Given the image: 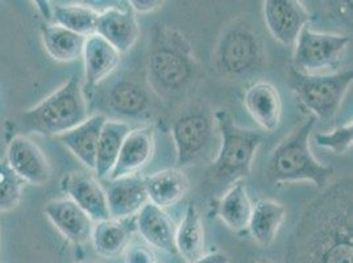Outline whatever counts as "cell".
Returning a JSON list of instances; mask_svg holds the SVG:
<instances>
[{"mask_svg":"<svg viewBox=\"0 0 353 263\" xmlns=\"http://www.w3.org/2000/svg\"><path fill=\"white\" fill-rule=\"evenodd\" d=\"M283 263H353L352 179L327 186L302 209Z\"/></svg>","mask_w":353,"mask_h":263,"instance_id":"6da1fadb","label":"cell"},{"mask_svg":"<svg viewBox=\"0 0 353 263\" xmlns=\"http://www.w3.org/2000/svg\"><path fill=\"white\" fill-rule=\"evenodd\" d=\"M315 124L316 118L310 116L274 147L265 169V178L269 182L276 185L310 182L322 190L328 186L335 169L321 163L311 151L310 137Z\"/></svg>","mask_w":353,"mask_h":263,"instance_id":"7a4b0ae2","label":"cell"},{"mask_svg":"<svg viewBox=\"0 0 353 263\" xmlns=\"http://www.w3.org/2000/svg\"><path fill=\"white\" fill-rule=\"evenodd\" d=\"M195 74L192 44L176 30L160 25L154 30L148 57V78L161 96H172L188 87Z\"/></svg>","mask_w":353,"mask_h":263,"instance_id":"3957f363","label":"cell"},{"mask_svg":"<svg viewBox=\"0 0 353 263\" xmlns=\"http://www.w3.org/2000/svg\"><path fill=\"white\" fill-rule=\"evenodd\" d=\"M214 118L221 133V149L207 170V176L215 183L228 185L248 178L259 147L264 141L260 132L237 125L227 109L215 112Z\"/></svg>","mask_w":353,"mask_h":263,"instance_id":"277c9868","label":"cell"},{"mask_svg":"<svg viewBox=\"0 0 353 263\" xmlns=\"http://www.w3.org/2000/svg\"><path fill=\"white\" fill-rule=\"evenodd\" d=\"M88 116V98L79 78L73 75L39 104L24 111L21 121L27 131L57 137L73 129Z\"/></svg>","mask_w":353,"mask_h":263,"instance_id":"5b68a950","label":"cell"},{"mask_svg":"<svg viewBox=\"0 0 353 263\" xmlns=\"http://www.w3.org/2000/svg\"><path fill=\"white\" fill-rule=\"evenodd\" d=\"M352 82V70L302 74L292 67L288 73V85L294 92L296 101L316 120L335 117Z\"/></svg>","mask_w":353,"mask_h":263,"instance_id":"8992f818","label":"cell"},{"mask_svg":"<svg viewBox=\"0 0 353 263\" xmlns=\"http://www.w3.org/2000/svg\"><path fill=\"white\" fill-rule=\"evenodd\" d=\"M264 45L250 27L235 24L221 33L214 49V63L227 76L253 73L264 62Z\"/></svg>","mask_w":353,"mask_h":263,"instance_id":"52a82bcc","label":"cell"},{"mask_svg":"<svg viewBox=\"0 0 353 263\" xmlns=\"http://www.w3.org/2000/svg\"><path fill=\"white\" fill-rule=\"evenodd\" d=\"M350 43V36L315 32L306 25L295 41L293 69L302 74L334 73Z\"/></svg>","mask_w":353,"mask_h":263,"instance_id":"ba28073f","label":"cell"},{"mask_svg":"<svg viewBox=\"0 0 353 263\" xmlns=\"http://www.w3.org/2000/svg\"><path fill=\"white\" fill-rule=\"evenodd\" d=\"M212 129V120L203 112H189L176 118L172 128V137L178 167L192 165L202 157L210 144Z\"/></svg>","mask_w":353,"mask_h":263,"instance_id":"9c48e42d","label":"cell"},{"mask_svg":"<svg viewBox=\"0 0 353 263\" xmlns=\"http://www.w3.org/2000/svg\"><path fill=\"white\" fill-rule=\"evenodd\" d=\"M6 161L24 183L44 186L50 180L52 169L44 151L24 134H17L10 141Z\"/></svg>","mask_w":353,"mask_h":263,"instance_id":"30bf717a","label":"cell"},{"mask_svg":"<svg viewBox=\"0 0 353 263\" xmlns=\"http://www.w3.org/2000/svg\"><path fill=\"white\" fill-rule=\"evenodd\" d=\"M263 12L266 30L282 45L295 44L310 20L309 11L298 0H265Z\"/></svg>","mask_w":353,"mask_h":263,"instance_id":"8fae6325","label":"cell"},{"mask_svg":"<svg viewBox=\"0 0 353 263\" xmlns=\"http://www.w3.org/2000/svg\"><path fill=\"white\" fill-rule=\"evenodd\" d=\"M59 186L68 199L83 209L94 222L110 219L105 191L97 176L86 171H72L62 176Z\"/></svg>","mask_w":353,"mask_h":263,"instance_id":"7c38bea8","label":"cell"},{"mask_svg":"<svg viewBox=\"0 0 353 263\" xmlns=\"http://www.w3.org/2000/svg\"><path fill=\"white\" fill-rule=\"evenodd\" d=\"M97 34L112 45L120 54L133 48L140 37V25L130 3L112 6L99 12Z\"/></svg>","mask_w":353,"mask_h":263,"instance_id":"4fadbf2b","label":"cell"},{"mask_svg":"<svg viewBox=\"0 0 353 263\" xmlns=\"http://www.w3.org/2000/svg\"><path fill=\"white\" fill-rule=\"evenodd\" d=\"M154 154V128L147 125L131 129L125 137L118 161L105 180H115L124 176H137Z\"/></svg>","mask_w":353,"mask_h":263,"instance_id":"5bb4252c","label":"cell"},{"mask_svg":"<svg viewBox=\"0 0 353 263\" xmlns=\"http://www.w3.org/2000/svg\"><path fill=\"white\" fill-rule=\"evenodd\" d=\"M45 216L68 241L82 245L91 240L94 221L68 198L56 199L45 205Z\"/></svg>","mask_w":353,"mask_h":263,"instance_id":"9a60e30c","label":"cell"},{"mask_svg":"<svg viewBox=\"0 0 353 263\" xmlns=\"http://www.w3.org/2000/svg\"><path fill=\"white\" fill-rule=\"evenodd\" d=\"M104 191L111 219H127L136 216L140 209L149 203L144 178L139 176L107 180Z\"/></svg>","mask_w":353,"mask_h":263,"instance_id":"2e32d148","label":"cell"},{"mask_svg":"<svg viewBox=\"0 0 353 263\" xmlns=\"http://www.w3.org/2000/svg\"><path fill=\"white\" fill-rule=\"evenodd\" d=\"M244 107L264 131H276L280 127L282 99L280 91L272 83L261 81L247 88L244 94Z\"/></svg>","mask_w":353,"mask_h":263,"instance_id":"e0dca14e","label":"cell"},{"mask_svg":"<svg viewBox=\"0 0 353 263\" xmlns=\"http://www.w3.org/2000/svg\"><path fill=\"white\" fill-rule=\"evenodd\" d=\"M105 121L107 117L97 114L88 116L73 129L57 136L59 143L90 170L95 169L98 143Z\"/></svg>","mask_w":353,"mask_h":263,"instance_id":"ac0fdd59","label":"cell"},{"mask_svg":"<svg viewBox=\"0 0 353 263\" xmlns=\"http://www.w3.org/2000/svg\"><path fill=\"white\" fill-rule=\"evenodd\" d=\"M137 232L136 216L127 219H107L94 222L91 242L97 254L115 258L125 251Z\"/></svg>","mask_w":353,"mask_h":263,"instance_id":"d6986e66","label":"cell"},{"mask_svg":"<svg viewBox=\"0 0 353 263\" xmlns=\"http://www.w3.org/2000/svg\"><path fill=\"white\" fill-rule=\"evenodd\" d=\"M136 224L137 232L150 248L176 254V227L163 209L147 203L136 215Z\"/></svg>","mask_w":353,"mask_h":263,"instance_id":"ffe728a7","label":"cell"},{"mask_svg":"<svg viewBox=\"0 0 353 263\" xmlns=\"http://www.w3.org/2000/svg\"><path fill=\"white\" fill-rule=\"evenodd\" d=\"M121 54L101 36L91 34L86 37L82 57L88 87L95 88L105 81L119 66Z\"/></svg>","mask_w":353,"mask_h":263,"instance_id":"44dd1931","label":"cell"},{"mask_svg":"<svg viewBox=\"0 0 353 263\" xmlns=\"http://www.w3.org/2000/svg\"><path fill=\"white\" fill-rule=\"evenodd\" d=\"M148 200L159 208L179 203L189 190V179L178 169H165L144 178Z\"/></svg>","mask_w":353,"mask_h":263,"instance_id":"7402d4cb","label":"cell"},{"mask_svg":"<svg viewBox=\"0 0 353 263\" xmlns=\"http://www.w3.org/2000/svg\"><path fill=\"white\" fill-rule=\"evenodd\" d=\"M285 218L286 208L283 205L272 199H260L252 208L248 231L260 246L269 248L280 232Z\"/></svg>","mask_w":353,"mask_h":263,"instance_id":"603a6c76","label":"cell"},{"mask_svg":"<svg viewBox=\"0 0 353 263\" xmlns=\"http://www.w3.org/2000/svg\"><path fill=\"white\" fill-rule=\"evenodd\" d=\"M253 204L243 182H236L223 195L216 207L221 222L235 233L248 231Z\"/></svg>","mask_w":353,"mask_h":263,"instance_id":"cb8c5ba5","label":"cell"},{"mask_svg":"<svg viewBox=\"0 0 353 263\" xmlns=\"http://www.w3.org/2000/svg\"><path fill=\"white\" fill-rule=\"evenodd\" d=\"M174 242L176 254L188 263L194 262L205 255V228L194 203L188 205L183 219L176 228Z\"/></svg>","mask_w":353,"mask_h":263,"instance_id":"d4e9b609","label":"cell"},{"mask_svg":"<svg viewBox=\"0 0 353 263\" xmlns=\"http://www.w3.org/2000/svg\"><path fill=\"white\" fill-rule=\"evenodd\" d=\"M131 129V125L124 121L107 120L104 123L98 143L97 161L94 169L98 180H105L112 171L118 161L121 145Z\"/></svg>","mask_w":353,"mask_h":263,"instance_id":"484cf974","label":"cell"},{"mask_svg":"<svg viewBox=\"0 0 353 263\" xmlns=\"http://www.w3.org/2000/svg\"><path fill=\"white\" fill-rule=\"evenodd\" d=\"M107 107L117 115L139 117L144 115L150 105L147 90L133 81H120L108 90Z\"/></svg>","mask_w":353,"mask_h":263,"instance_id":"4316f807","label":"cell"},{"mask_svg":"<svg viewBox=\"0 0 353 263\" xmlns=\"http://www.w3.org/2000/svg\"><path fill=\"white\" fill-rule=\"evenodd\" d=\"M40 33L45 50L50 59L62 63H69L82 57L86 37L57 24H44Z\"/></svg>","mask_w":353,"mask_h":263,"instance_id":"83f0119b","label":"cell"},{"mask_svg":"<svg viewBox=\"0 0 353 263\" xmlns=\"http://www.w3.org/2000/svg\"><path fill=\"white\" fill-rule=\"evenodd\" d=\"M50 15L53 24L72 30L74 33L88 37L97 33V24L99 11L91 6L72 3V4H56L50 7Z\"/></svg>","mask_w":353,"mask_h":263,"instance_id":"f1b7e54d","label":"cell"},{"mask_svg":"<svg viewBox=\"0 0 353 263\" xmlns=\"http://www.w3.org/2000/svg\"><path fill=\"white\" fill-rule=\"evenodd\" d=\"M24 182L16 176L6 160L0 161V212L15 209L23 196Z\"/></svg>","mask_w":353,"mask_h":263,"instance_id":"f546056e","label":"cell"},{"mask_svg":"<svg viewBox=\"0 0 353 263\" xmlns=\"http://www.w3.org/2000/svg\"><path fill=\"white\" fill-rule=\"evenodd\" d=\"M314 140L318 147L331 150L336 156H343L352 149L353 124L352 121L336 127L331 132L315 133Z\"/></svg>","mask_w":353,"mask_h":263,"instance_id":"4dcf8cb0","label":"cell"},{"mask_svg":"<svg viewBox=\"0 0 353 263\" xmlns=\"http://www.w3.org/2000/svg\"><path fill=\"white\" fill-rule=\"evenodd\" d=\"M124 253V263H157L156 254L149 245H128Z\"/></svg>","mask_w":353,"mask_h":263,"instance_id":"1f68e13d","label":"cell"},{"mask_svg":"<svg viewBox=\"0 0 353 263\" xmlns=\"http://www.w3.org/2000/svg\"><path fill=\"white\" fill-rule=\"evenodd\" d=\"M134 14H150L162 7V1L159 0H131L128 1Z\"/></svg>","mask_w":353,"mask_h":263,"instance_id":"d6a6232c","label":"cell"},{"mask_svg":"<svg viewBox=\"0 0 353 263\" xmlns=\"http://www.w3.org/2000/svg\"><path fill=\"white\" fill-rule=\"evenodd\" d=\"M192 263H230V257L224 251H214L210 254H205L203 257Z\"/></svg>","mask_w":353,"mask_h":263,"instance_id":"836d02e7","label":"cell"},{"mask_svg":"<svg viewBox=\"0 0 353 263\" xmlns=\"http://www.w3.org/2000/svg\"><path fill=\"white\" fill-rule=\"evenodd\" d=\"M256 263H274V262H272V261H270V260H261V261H257V262Z\"/></svg>","mask_w":353,"mask_h":263,"instance_id":"e575fe53","label":"cell"},{"mask_svg":"<svg viewBox=\"0 0 353 263\" xmlns=\"http://www.w3.org/2000/svg\"><path fill=\"white\" fill-rule=\"evenodd\" d=\"M81 263H97V262H88H88H81Z\"/></svg>","mask_w":353,"mask_h":263,"instance_id":"d590c367","label":"cell"},{"mask_svg":"<svg viewBox=\"0 0 353 263\" xmlns=\"http://www.w3.org/2000/svg\"><path fill=\"white\" fill-rule=\"evenodd\" d=\"M0 150H1V147H0Z\"/></svg>","mask_w":353,"mask_h":263,"instance_id":"8d00e7d4","label":"cell"}]
</instances>
